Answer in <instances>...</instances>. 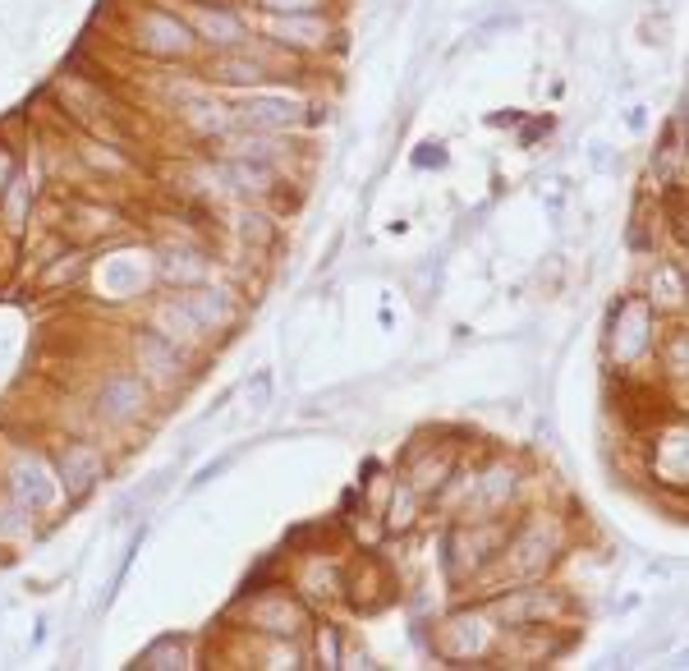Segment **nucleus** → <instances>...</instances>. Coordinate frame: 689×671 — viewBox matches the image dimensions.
<instances>
[{"mask_svg":"<svg viewBox=\"0 0 689 671\" xmlns=\"http://www.w3.org/2000/svg\"><path fill=\"white\" fill-rule=\"evenodd\" d=\"M106 391H115V405H102L106 419H115V423H120V419H134L138 405H143V387H138L134 377H115Z\"/></svg>","mask_w":689,"mask_h":671,"instance_id":"1","label":"nucleus"},{"mask_svg":"<svg viewBox=\"0 0 689 671\" xmlns=\"http://www.w3.org/2000/svg\"><path fill=\"white\" fill-rule=\"evenodd\" d=\"M267 5H281V10H308L313 0H267Z\"/></svg>","mask_w":689,"mask_h":671,"instance_id":"2","label":"nucleus"}]
</instances>
